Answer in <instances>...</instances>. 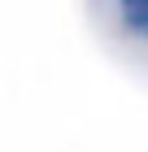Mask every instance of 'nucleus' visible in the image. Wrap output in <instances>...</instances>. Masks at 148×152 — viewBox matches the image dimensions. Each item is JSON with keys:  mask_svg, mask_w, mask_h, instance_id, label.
<instances>
[{"mask_svg": "<svg viewBox=\"0 0 148 152\" xmlns=\"http://www.w3.org/2000/svg\"><path fill=\"white\" fill-rule=\"evenodd\" d=\"M113 22L131 44L148 48V0H113Z\"/></svg>", "mask_w": 148, "mask_h": 152, "instance_id": "nucleus-1", "label": "nucleus"}]
</instances>
